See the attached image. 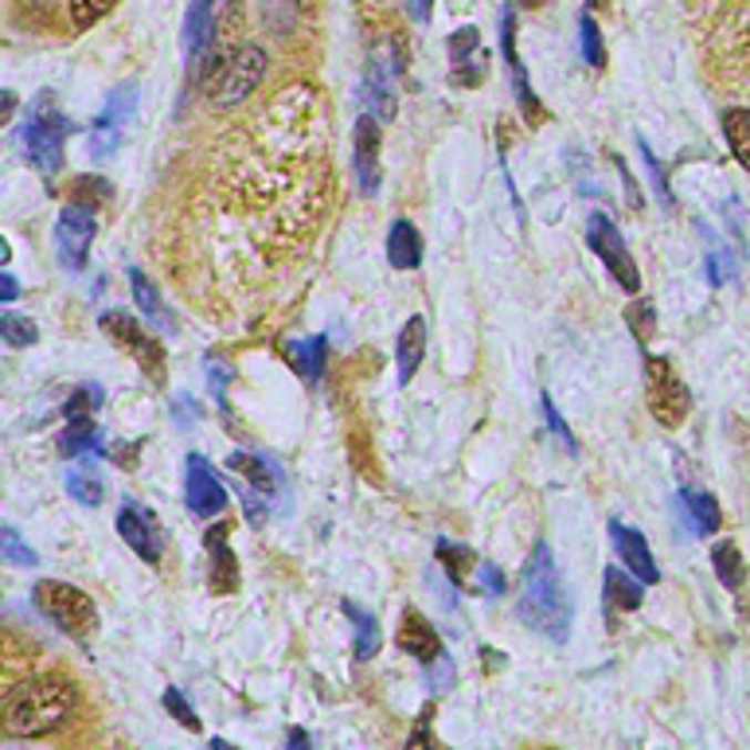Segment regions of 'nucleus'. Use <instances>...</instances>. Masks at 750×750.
I'll list each match as a JSON object with an SVG mask.
<instances>
[{
    "label": "nucleus",
    "instance_id": "nucleus-1",
    "mask_svg": "<svg viewBox=\"0 0 750 750\" xmlns=\"http://www.w3.org/2000/svg\"><path fill=\"white\" fill-rule=\"evenodd\" d=\"M516 610L536 634L552 637V641H567L571 598H567V590H563L559 567H555V555L547 544H536L528 567H524V586H520Z\"/></svg>",
    "mask_w": 750,
    "mask_h": 750
},
{
    "label": "nucleus",
    "instance_id": "nucleus-2",
    "mask_svg": "<svg viewBox=\"0 0 750 750\" xmlns=\"http://www.w3.org/2000/svg\"><path fill=\"white\" fill-rule=\"evenodd\" d=\"M74 711V685L63 677H32L4 696V731L28 739L63 727Z\"/></svg>",
    "mask_w": 750,
    "mask_h": 750
},
{
    "label": "nucleus",
    "instance_id": "nucleus-3",
    "mask_svg": "<svg viewBox=\"0 0 750 750\" xmlns=\"http://www.w3.org/2000/svg\"><path fill=\"white\" fill-rule=\"evenodd\" d=\"M207 79V94H212V106L227 110L239 106L247 94L258 91V83L266 79V51L258 43H243L232 55L215 59L204 71Z\"/></svg>",
    "mask_w": 750,
    "mask_h": 750
},
{
    "label": "nucleus",
    "instance_id": "nucleus-4",
    "mask_svg": "<svg viewBox=\"0 0 750 750\" xmlns=\"http://www.w3.org/2000/svg\"><path fill=\"white\" fill-rule=\"evenodd\" d=\"M66 137H71V122H66V114L55 106L51 91H43L40 102L32 106V114H28V125H24V148H28V157H32V165L40 168V173L51 176L59 165H63Z\"/></svg>",
    "mask_w": 750,
    "mask_h": 750
},
{
    "label": "nucleus",
    "instance_id": "nucleus-5",
    "mask_svg": "<svg viewBox=\"0 0 750 750\" xmlns=\"http://www.w3.org/2000/svg\"><path fill=\"white\" fill-rule=\"evenodd\" d=\"M35 606L48 621H55L63 634L71 637H86L99 626V610H94L91 594H83L71 583H55V578H43L35 586Z\"/></svg>",
    "mask_w": 750,
    "mask_h": 750
},
{
    "label": "nucleus",
    "instance_id": "nucleus-6",
    "mask_svg": "<svg viewBox=\"0 0 750 750\" xmlns=\"http://www.w3.org/2000/svg\"><path fill=\"white\" fill-rule=\"evenodd\" d=\"M94 232H99V219H94L91 204L71 199V204L59 212L55 250H59V263H63L66 270H83L86 266V250H91V243H94Z\"/></svg>",
    "mask_w": 750,
    "mask_h": 750
},
{
    "label": "nucleus",
    "instance_id": "nucleus-7",
    "mask_svg": "<svg viewBox=\"0 0 750 750\" xmlns=\"http://www.w3.org/2000/svg\"><path fill=\"white\" fill-rule=\"evenodd\" d=\"M645 376H649V407L653 414H657V422H665V427H677L680 419L688 414V388L680 383V376H672V368H668V360H660V356H649L645 360Z\"/></svg>",
    "mask_w": 750,
    "mask_h": 750
},
{
    "label": "nucleus",
    "instance_id": "nucleus-8",
    "mask_svg": "<svg viewBox=\"0 0 750 750\" xmlns=\"http://www.w3.org/2000/svg\"><path fill=\"white\" fill-rule=\"evenodd\" d=\"M590 247H594V255L603 258L606 266H610V274L618 278V286L621 289H637L641 286V274H637V263L629 258V250H626V239L618 235V227L610 223V215H603V212H594L590 215Z\"/></svg>",
    "mask_w": 750,
    "mask_h": 750
},
{
    "label": "nucleus",
    "instance_id": "nucleus-9",
    "mask_svg": "<svg viewBox=\"0 0 750 750\" xmlns=\"http://www.w3.org/2000/svg\"><path fill=\"white\" fill-rule=\"evenodd\" d=\"M133 110H137V83H125L117 86L114 94H110L106 110H102L99 117H94V130H91V148L94 157H110L117 145H122L125 137V122L133 117Z\"/></svg>",
    "mask_w": 750,
    "mask_h": 750
},
{
    "label": "nucleus",
    "instance_id": "nucleus-10",
    "mask_svg": "<svg viewBox=\"0 0 750 750\" xmlns=\"http://www.w3.org/2000/svg\"><path fill=\"white\" fill-rule=\"evenodd\" d=\"M102 329H106L117 345L130 348V352L137 356V363L145 368L148 380H157V383L165 380V348H161L153 337H145L130 317L125 314H102Z\"/></svg>",
    "mask_w": 750,
    "mask_h": 750
},
{
    "label": "nucleus",
    "instance_id": "nucleus-11",
    "mask_svg": "<svg viewBox=\"0 0 750 750\" xmlns=\"http://www.w3.org/2000/svg\"><path fill=\"white\" fill-rule=\"evenodd\" d=\"M184 501H188V508L196 512V516H215V512H223V504H227V489L219 485V477L212 473L207 458L188 454V462H184Z\"/></svg>",
    "mask_w": 750,
    "mask_h": 750
},
{
    "label": "nucleus",
    "instance_id": "nucleus-12",
    "mask_svg": "<svg viewBox=\"0 0 750 750\" xmlns=\"http://www.w3.org/2000/svg\"><path fill=\"white\" fill-rule=\"evenodd\" d=\"M352 173H356V184H360L363 196H376V192H380V125H376L371 114H363L360 122H356Z\"/></svg>",
    "mask_w": 750,
    "mask_h": 750
},
{
    "label": "nucleus",
    "instance_id": "nucleus-13",
    "mask_svg": "<svg viewBox=\"0 0 750 750\" xmlns=\"http://www.w3.org/2000/svg\"><path fill=\"white\" fill-rule=\"evenodd\" d=\"M117 532H122V540H125V544H130L133 552H137L145 563H157V559H161L157 520L148 516V512L141 508L137 501H125L122 508H117Z\"/></svg>",
    "mask_w": 750,
    "mask_h": 750
},
{
    "label": "nucleus",
    "instance_id": "nucleus-14",
    "mask_svg": "<svg viewBox=\"0 0 750 750\" xmlns=\"http://www.w3.org/2000/svg\"><path fill=\"white\" fill-rule=\"evenodd\" d=\"M212 40H215V0H192L188 17H184V55H188L196 79Z\"/></svg>",
    "mask_w": 750,
    "mask_h": 750
},
{
    "label": "nucleus",
    "instance_id": "nucleus-15",
    "mask_svg": "<svg viewBox=\"0 0 750 750\" xmlns=\"http://www.w3.org/2000/svg\"><path fill=\"white\" fill-rule=\"evenodd\" d=\"M610 536H614V547H618V555L626 559V567L634 571L641 583H657L660 571H657V563H653L649 544H645L641 532L629 528V524H621V520H614V524H610Z\"/></svg>",
    "mask_w": 750,
    "mask_h": 750
},
{
    "label": "nucleus",
    "instance_id": "nucleus-16",
    "mask_svg": "<svg viewBox=\"0 0 750 750\" xmlns=\"http://www.w3.org/2000/svg\"><path fill=\"white\" fill-rule=\"evenodd\" d=\"M501 48H504V63H508V71H512V83H516L520 110L528 117H540V102H536V94H532L528 79H524V63H520V55H516V12L512 9L501 12Z\"/></svg>",
    "mask_w": 750,
    "mask_h": 750
},
{
    "label": "nucleus",
    "instance_id": "nucleus-17",
    "mask_svg": "<svg viewBox=\"0 0 750 750\" xmlns=\"http://www.w3.org/2000/svg\"><path fill=\"white\" fill-rule=\"evenodd\" d=\"M395 74H399V63L388 55H376L371 59V71H368V102L376 106V117L380 122H388L391 114H395Z\"/></svg>",
    "mask_w": 750,
    "mask_h": 750
},
{
    "label": "nucleus",
    "instance_id": "nucleus-18",
    "mask_svg": "<svg viewBox=\"0 0 750 750\" xmlns=\"http://www.w3.org/2000/svg\"><path fill=\"white\" fill-rule=\"evenodd\" d=\"M399 649H407L411 657H419L422 665H430V660L442 653V645H438V634L430 629V621L422 618L419 610H407L403 614V626H399Z\"/></svg>",
    "mask_w": 750,
    "mask_h": 750
},
{
    "label": "nucleus",
    "instance_id": "nucleus-19",
    "mask_svg": "<svg viewBox=\"0 0 750 750\" xmlns=\"http://www.w3.org/2000/svg\"><path fill=\"white\" fill-rule=\"evenodd\" d=\"M207 555H212V590L215 594H232L239 583V571H235V555L227 547V528H207Z\"/></svg>",
    "mask_w": 750,
    "mask_h": 750
},
{
    "label": "nucleus",
    "instance_id": "nucleus-20",
    "mask_svg": "<svg viewBox=\"0 0 750 750\" xmlns=\"http://www.w3.org/2000/svg\"><path fill=\"white\" fill-rule=\"evenodd\" d=\"M281 356L289 360V368L301 376L306 383H317L325 371V337H314V340H289V345H281Z\"/></svg>",
    "mask_w": 750,
    "mask_h": 750
},
{
    "label": "nucleus",
    "instance_id": "nucleus-21",
    "mask_svg": "<svg viewBox=\"0 0 750 750\" xmlns=\"http://www.w3.org/2000/svg\"><path fill=\"white\" fill-rule=\"evenodd\" d=\"M130 281H133V297H137V306H141V314L148 317V325H157L161 332H176V321H173V314H168L165 297L157 294V286H153L141 270H130Z\"/></svg>",
    "mask_w": 750,
    "mask_h": 750
},
{
    "label": "nucleus",
    "instance_id": "nucleus-22",
    "mask_svg": "<svg viewBox=\"0 0 750 750\" xmlns=\"http://www.w3.org/2000/svg\"><path fill=\"white\" fill-rule=\"evenodd\" d=\"M422 352H427V321H422V317H411V321H407V329L399 332V352H395L399 380H403V383L411 380L414 371H419Z\"/></svg>",
    "mask_w": 750,
    "mask_h": 750
},
{
    "label": "nucleus",
    "instance_id": "nucleus-23",
    "mask_svg": "<svg viewBox=\"0 0 750 750\" xmlns=\"http://www.w3.org/2000/svg\"><path fill=\"white\" fill-rule=\"evenodd\" d=\"M227 465H232V470L239 473L243 481H250V489H258V493H263V496H274V493H278V470H274V465L266 462V458L239 450V454L227 458Z\"/></svg>",
    "mask_w": 750,
    "mask_h": 750
},
{
    "label": "nucleus",
    "instance_id": "nucleus-24",
    "mask_svg": "<svg viewBox=\"0 0 750 750\" xmlns=\"http://www.w3.org/2000/svg\"><path fill=\"white\" fill-rule=\"evenodd\" d=\"M388 258H391V266H395V270H414V266L422 263V239H419V232H414L407 219H399L395 227H391Z\"/></svg>",
    "mask_w": 750,
    "mask_h": 750
},
{
    "label": "nucleus",
    "instance_id": "nucleus-25",
    "mask_svg": "<svg viewBox=\"0 0 750 750\" xmlns=\"http://www.w3.org/2000/svg\"><path fill=\"white\" fill-rule=\"evenodd\" d=\"M102 450V430L94 427V419H79L59 434V454L74 458V454H99Z\"/></svg>",
    "mask_w": 750,
    "mask_h": 750
},
{
    "label": "nucleus",
    "instance_id": "nucleus-26",
    "mask_svg": "<svg viewBox=\"0 0 750 750\" xmlns=\"http://www.w3.org/2000/svg\"><path fill=\"white\" fill-rule=\"evenodd\" d=\"M66 493L74 496L79 504H86V508H99L102 496H106V481H102L99 470H66Z\"/></svg>",
    "mask_w": 750,
    "mask_h": 750
},
{
    "label": "nucleus",
    "instance_id": "nucleus-27",
    "mask_svg": "<svg viewBox=\"0 0 750 750\" xmlns=\"http://www.w3.org/2000/svg\"><path fill=\"white\" fill-rule=\"evenodd\" d=\"M345 614L356 621V657L360 660L376 657V649H380V626H376V618L363 614L356 603H345Z\"/></svg>",
    "mask_w": 750,
    "mask_h": 750
},
{
    "label": "nucleus",
    "instance_id": "nucleus-28",
    "mask_svg": "<svg viewBox=\"0 0 750 750\" xmlns=\"http://www.w3.org/2000/svg\"><path fill=\"white\" fill-rule=\"evenodd\" d=\"M723 130H727V141H731V148H734V157H739V165L750 173V110H727Z\"/></svg>",
    "mask_w": 750,
    "mask_h": 750
},
{
    "label": "nucleus",
    "instance_id": "nucleus-29",
    "mask_svg": "<svg viewBox=\"0 0 750 750\" xmlns=\"http://www.w3.org/2000/svg\"><path fill=\"white\" fill-rule=\"evenodd\" d=\"M606 598H610L618 610H637V606H641V583L626 578V571L610 567L606 571Z\"/></svg>",
    "mask_w": 750,
    "mask_h": 750
},
{
    "label": "nucleus",
    "instance_id": "nucleus-30",
    "mask_svg": "<svg viewBox=\"0 0 750 750\" xmlns=\"http://www.w3.org/2000/svg\"><path fill=\"white\" fill-rule=\"evenodd\" d=\"M685 508L696 520V532L700 536H716L719 532V504L708 493H685Z\"/></svg>",
    "mask_w": 750,
    "mask_h": 750
},
{
    "label": "nucleus",
    "instance_id": "nucleus-31",
    "mask_svg": "<svg viewBox=\"0 0 750 750\" xmlns=\"http://www.w3.org/2000/svg\"><path fill=\"white\" fill-rule=\"evenodd\" d=\"M711 559H716V575H719V583H723L727 590H739V586H742V575H747V567H742L739 547H734V544H719Z\"/></svg>",
    "mask_w": 750,
    "mask_h": 750
},
{
    "label": "nucleus",
    "instance_id": "nucleus-32",
    "mask_svg": "<svg viewBox=\"0 0 750 750\" xmlns=\"http://www.w3.org/2000/svg\"><path fill=\"white\" fill-rule=\"evenodd\" d=\"M102 399H106V395H102V388H99V383H83V388H79L71 399H66L63 414H66V419H71V422H79V419H94V411H99V407H102Z\"/></svg>",
    "mask_w": 750,
    "mask_h": 750
},
{
    "label": "nucleus",
    "instance_id": "nucleus-33",
    "mask_svg": "<svg viewBox=\"0 0 750 750\" xmlns=\"http://www.w3.org/2000/svg\"><path fill=\"white\" fill-rule=\"evenodd\" d=\"M438 559L445 563V571H450L454 583H465V578H470V571H473L470 547H458V544H450V540H438Z\"/></svg>",
    "mask_w": 750,
    "mask_h": 750
},
{
    "label": "nucleus",
    "instance_id": "nucleus-34",
    "mask_svg": "<svg viewBox=\"0 0 750 750\" xmlns=\"http://www.w3.org/2000/svg\"><path fill=\"white\" fill-rule=\"evenodd\" d=\"M0 332H4V340H9L12 348H28L40 340V332H35V325L28 321V317L20 314H4L0 317Z\"/></svg>",
    "mask_w": 750,
    "mask_h": 750
},
{
    "label": "nucleus",
    "instance_id": "nucleus-35",
    "mask_svg": "<svg viewBox=\"0 0 750 750\" xmlns=\"http://www.w3.org/2000/svg\"><path fill=\"white\" fill-rule=\"evenodd\" d=\"M578 35H583V59L590 66H603L606 63V48H603V35H598V24H594L590 12H583L578 20Z\"/></svg>",
    "mask_w": 750,
    "mask_h": 750
},
{
    "label": "nucleus",
    "instance_id": "nucleus-36",
    "mask_svg": "<svg viewBox=\"0 0 750 750\" xmlns=\"http://www.w3.org/2000/svg\"><path fill=\"white\" fill-rule=\"evenodd\" d=\"M114 4H117V0H71L74 28H83V32H86V28H94L110 9H114Z\"/></svg>",
    "mask_w": 750,
    "mask_h": 750
},
{
    "label": "nucleus",
    "instance_id": "nucleus-37",
    "mask_svg": "<svg viewBox=\"0 0 750 750\" xmlns=\"http://www.w3.org/2000/svg\"><path fill=\"white\" fill-rule=\"evenodd\" d=\"M0 552H4V559L9 563H17V567H35V563H40V555L20 540L17 528H4V536H0Z\"/></svg>",
    "mask_w": 750,
    "mask_h": 750
},
{
    "label": "nucleus",
    "instance_id": "nucleus-38",
    "mask_svg": "<svg viewBox=\"0 0 750 750\" xmlns=\"http://www.w3.org/2000/svg\"><path fill=\"white\" fill-rule=\"evenodd\" d=\"M227 383H232V363L219 360V356H207V388L219 399V407H227Z\"/></svg>",
    "mask_w": 750,
    "mask_h": 750
},
{
    "label": "nucleus",
    "instance_id": "nucleus-39",
    "mask_svg": "<svg viewBox=\"0 0 750 750\" xmlns=\"http://www.w3.org/2000/svg\"><path fill=\"white\" fill-rule=\"evenodd\" d=\"M637 148H641V161H645V168H649L653 184H657V196H660V204H665V207H672V192H668L665 168L657 165V157H653V153H649V145H645V141H637Z\"/></svg>",
    "mask_w": 750,
    "mask_h": 750
},
{
    "label": "nucleus",
    "instance_id": "nucleus-40",
    "mask_svg": "<svg viewBox=\"0 0 750 750\" xmlns=\"http://www.w3.org/2000/svg\"><path fill=\"white\" fill-rule=\"evenodd\" d=\"M165 708L173 711V716H176V723H181V727H188V731H199L196 711H192V703H184V696L176 692V688H168V692H165Z\"/></svg>",
    "mask_w": 750,
    "mask_h": 750
},
{
    "label": "nucleus",
    "instance_id": "nucleus-41",
    "mask_svg": "<svg viewBox=\"0 0 750 750\" xmlns=\"http://www.w3.org/2000/svg\"><path fill=\"white\" fill-rule=\"evenodd\" d=\"M450 685H454V665H450L445 653H438V657L430 660V688H434V692H445Z\"/></svg>",
    "mask_w": 750,
    "mask_h": 750
},
{
    "label": "nucleus",
    "instance_id": "nucleus-42",
    "mask_svg": "<svg viewBox=\"0 0 750 750\" xmlns=\"http://www.w3.org/2000/svg\"><path fill=\"white\" fill-rule=\"evenodd\" d=\"M540 407H544V414H547V422H552V430H555V434H559L563 442H567V450H575V438H571V427L559 419V411H555L552 395H544V399H540Z\"/></svg>",
    "mask_w": 750,
    "mask_h": 750
},
{
    "label": "nucleus",
    "instance_id": "nucleus-43",
    "mask_svg": "<svg viewBox=\"0 0 750 750\" xmlns=\"http://www.w3.org/2000/svg\"><path fill=\"white\" fill-rule=\"evenodd\" d=\"M626 317H629V325H634V332H637V340H649V325H653V309L645 306V301H637L634 309H626Z\"/></svg>",
    "mask_w": 750,
    "mask_h": 750
},
{
    "label": "nucleus",
    "instance_id": "nucleus-44",
    "mask_svg": "<svg viewBox=\"0 0 750 750\" xmlns=\"http://www.w3.org/2000/svg\"><path fill=\"white\" fill-rule=\"evenodd\" d=\"M477 575H481V586H485L489 598H496V594H504V575L493 567V563H477Z\"/></svg>",
    "mask_w": 750,
    "mask_h": 750
},
{
    "label": "nucleus",
    "instance_id": "nucleus-45",
    "mask_svg": "<svg viewBox=\"0 0 750 750\" xmlns=\"http://www.w3.org/2000/svg\"><path fill=\"white\" fill-rule=\"evenodd\" d=\"M430 4H434V0H407V12L422 24V20H430Z\"/></svg>",
    "mask_w": 750,
    "mask_h": 750
},
{
    "label": "nucleus",
    "instance_id": "nucleus-46",
    "mask_svg": "<svg viewBox=\"0 0 750 750\" xmlns=\"http://www.w3.org/2000/svg\"><path fill=\"white\" fill-rule=\"evenodd\" d=\"M17 278H12V274H4V278H0V297H4V301H17Z\"/></svg>",
    "mask_w": 750,
    "mask_h": 750
},
{
    "label": "nucleus",
    "instance_id": "nucleus-47",
    "mask_svg": "<svg viewBox=\"0 0 750 750\" xmlns=\"http://www.w3.org/2000/svg\"><path fill=\"white\" fill-rule=\"evenodd\" d=\"M520 4H524V9H544L547 0H520Z\"/></svg>",
    "mask_w": 750,
    "mask_h": 750
},
{
    "label": "nucleus",
    "instance_id": "nucleus-48",
    "mask_svg": "<svg viewBox=\"0 0 750 750\" xmlns=\"http://www.w3.org/2000/svg\"><path fill=\"white\" fill-rule=\"evenodd\" d=\"M297 4H301V9H306V12H314V9H317V0H297Z\"/></svg>",
    "mask_w": 750,
    "mask_h": 750
},
{
    "label": "nucleus",
    "instance_id": "nucleus-49",
    "mask_svg": "<svg viewBox=\"0 0 750 750\" xmlns=\"http://www.w3.org/2000/svg\"><path fill=\"white\" fill-rule=\"evenodd\" d=\"M590 4H603V0H590Z\"/></svg>",
    "mask_w": 750,
    "mask_h": 750
}]
</instances>
